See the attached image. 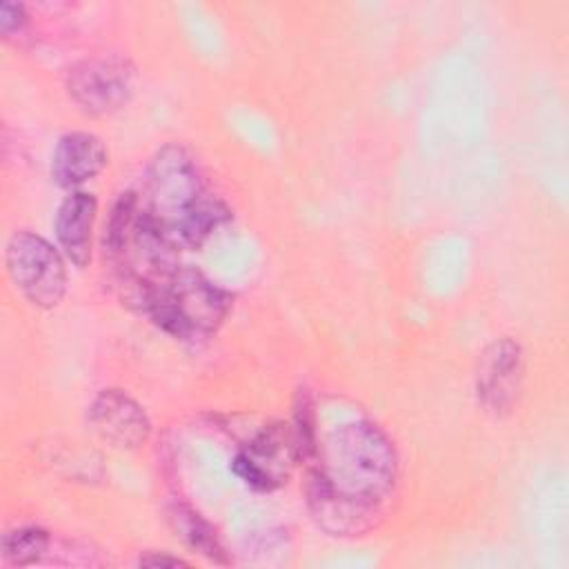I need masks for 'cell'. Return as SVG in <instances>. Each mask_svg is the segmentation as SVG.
<instances>
[{
  "mask_svg": "<svg viewBox=\"0 0 569 569\" xmlns=\"http://www.w3.org/2000/svg\"><path fill=\"white\" fill-rule=\"evenodd\" d=\"M293 442L298 449V458L305 465H311L318 453V436H316V416L313 405L307 391L296 393L293 402V425H291Z\"/></svg>",
  "mask_w": 569,
  "mask_h": 569,
  "instance_id": "9a60e30c",
  "label": "cell"
},
{
  "mask_svg": "<svg viewBox=\"0 0 569 569\" xmlns=\"http://www.w3.org/2000/svg\"><path fill=\"white\" fill-rule=\"evenodd\" d=\"M104 256L122 300L140 311L149 291L178 267V249L144 213L136 191L120 193L104 224Z\"/></svg>",
  "mask_w": 569,
  "mask_h": 569,
  "instance_id": "3957f363",
  "label": "cell"
},
{
  "mask_svg": "<svg viewBox=\"0 0 569 569\" xmlns=\"http://www.w3.org/2000/svg\"><path fill=\"white\" fill-rule=\"evenodd\" d=\"M300 462L291 425L269 422L231 458V471L256 491H273L291 478Z\"/></svg>",
  "mask_w": 569,
  "mask_h": 569,
  "instance_id": "52a82bcc",
  "label": "cell"
},
{
  "mask_svg": "<svg viewBox=\"0 0 569 569\" xmlns=\"http://www.w3.org/2000/svg\"><path fill=\"white\" fill-rule=\"evenodd\" d=\"M233 296L193 267L178 264L147 296L140 313L176 340H202L227 320Z\"/></svg>",
  "mask_w": 569,
  "mask_h": 569,
  "instance_id": "277c9868",
  "label": "cell"
},
{
  "mask_svg": "<svg viewBox=\"0 0 569 569\" xmlns=\"http://www.w3.org/2000/svg\"><path fill=\"white\" fill-rule=\"evenodd\" d=\"M98 213V200L89 191H69L56 211L53 233L62 256L76 264L87 267L93 251V222Z\"/></svg>",
  "mask_w": 569,
  "mask_h": 569,
  "instance_id": "7c38bea8",
  "label": "cell"
},
{
  "mask_svg": "<svg viewBox=\"0 0 569 569\" xmlns=\"http://www.w3.org/2000/svg\"><path fill=\"white\" fill-rule=\"evenodd\" d=\"M525 371L527 358L518 340L505 336L489 342L476 367L473 387L478 405L496 418L511 413L522 393Z\"/></svg>",
  "mask_w": 569,
  "mask_h": 569,
  "instance_id": "ba28073f",
  "label": "cell"
},
{
  "mask_svg": "<svg viewBox=\"0 0 569 569\" xmlns=\"http://www.w3.org/2000/svg\"><path fill=\"white\" fill-rule=\"evenodd\" d=\"M27 9L22 2H2L0 4V33L11 38L27 27Z\"/></svg>",
  "mask_w": 569,
  "mask_h": 569,
  "instance_id": "2e32d148",
  "label": "cell"
},
{
  "mask_svg": "<svg viewBox=\"0 0 569 569\" xmlns=\"http://www.w3.org/2000/svg\"><path fill=\"white\" fill-rule=\"evenodd\" d=\"M140 567H189L187 560L178 558V556H169V553H158V551H149L144 556L138 558Z\"/></svg>",
  "mask_w": 569,
  "mask_h": 569,
  "instance_id": "e0dca14e",
  "label": "cell"
},
{
  "mask_svg": "<svg viewBox=\"0 0 569 569\" xmlns=\"http://www.w3.org/2000/svg\"><path fill=\"white\" fill-rule=\"evenodd\" d=\"M167 522H169L171 531L176 533V538L182 540L184 547L204 556L211 562L229 565V558L218 538V531L193 507H189L184 502H171L167 507Z\"/></svg>",
  "mask_w": 569,
  "mask_h": 569,
  "instance_id": "4fadbf2b",
  "label": "cell"
},
{
  "mask_svg": "<svg viewBox=\"0 0 569 569\" xmlns=\"http://www.w3.org/2000/svg\"><path fill=\"white\" fill-rule=\"evenodd\" d=\"M305 502L316 527L336 538L365 536L378 527L385 513L382 509L360 505L333 493L311 476L305 480Z\"/></svg>",
  "mask_w": 569,
  "mask_h": 569,
  "instance_id": "30bf717a",
  "label": "cell"
},
{
  "mask_svg": "<svg viewBox=\"0 0 569 569\" xmlns=\"http://www.w3.org/2000/svg\"><path fill=\"white\" fill-rule=\"evenodd\" d=\"M138 198L178 251L202 247L231 218L224 200L209 189L196 158L178 142H167L151 156Z\"/></svg>",
  "mask_w": 569,
  "mask_h": 569,
  "instance_id": "6da1fadb",
  "label": "cell"
},
{
  "mask_svg": "<svg viewBox=\"0 0 569 569\" xmlns=\"http://www.w3.org/2000/svg\"><path fill=\"white\" fill-rule=\"evenodd\" d=\"M138 69L124 56L84 58L69 67L64 89L87 116H111L136 96Z\"/></svg>",
  "mask_w": 569,
  "mask_h": 569,
  "instance_id": "8992f818",
  "label": "cell"
},
{
  "mask_svg": "<svg viewBox=\"0 0 569 569\" xmlns=\"http://www.w3.org/2000/svg\"><path fill=\"white\" fill-rule=\"evenodd\" d=\"M7 273L24 300L38 309H56L67 293V264L58 247L33 231H16L4 251Z\"/></svg>",
  "mask_w": 569,
  "mask_h": 569,
  "instance_id": "5b68a950",
  "label": "cell"
},
{
  "mask_svg": "<svg viewBox=\"0 0 569 569\" xmlns=\"http://www.w3.org/2000/svg\"><path fill=\"white\" fill-rule=\"evenodd\" d=\"M109 162L104 142L91 131L64 133L51 153V178L67 191H78L84 182L102 173Z\"/></svg>",
  "mask_w": 569,
  "mask_h": 569,
  "instance_id": "8fae6325",
  "label": "cell"
},
{
  "mask_svg": "<svg viewBox=\"0 0 569 569\" xmlns=\"http://www.w3.org/2000/svg\"><path fill=\"white\" fill-rule=\"evenodd\" d=\"M51 549V536L47 529L29 525L16 527L2 536V560L11 567L36 565Z\"/></svg>",
  "mask_w": 569,
  "mask_h": 569,
  "instance_id": "5bb4252c",
  "label": "cell"
},
{
  "mask_svg": "<svg viewBox=\"0 0 569 569\" xmlns=\"http://www.w3.org/2000/svg\"><path fill=\"white\" fill-rule=\"evenodd\" d=\"M87 422L100 440L118 449H138L151 438L144 407L120 389H102L87 409Z\"/></svg>",
  "mask_w": 569,
  "mask_h": 569,
  "instance_id": "9c48e42d",
  "label": "cell"
},
{
  "mask_svg": "<svg viewBox=\"0 0 569 569\" xmlns=\"http://www.w3.org/2000/svg\"><path fill=\"white\" fill-rule=\"evenodd\" d=\"M307 467V476L333 493L382 511L400 473L391 438L371 420L345 422L327 433Z\"/></svg>",
  "mask_w": 569,
  "mask_h": 569,
  "instance_id": "7a4b0ae2",
  "label": "cell"
}]
</instances>
